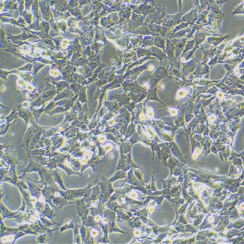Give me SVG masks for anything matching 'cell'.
Segmentation results:
<instances>
[{"instance_id": "cell-1", "label": "cell", "mask_w": 244, "mask_h": 244, "mask_svg": "<svg viewBox=\"0 0 244 244\" xmlns=\"http://www.w3.org/2000/svg\"><path fill=\"white\" fill-rule=\"evenodd\" d=\"M156 9L151 15V22L158 25H162L163 20L166 16V13L164 4L163 2L155 3Z\"/></svg>"}, {"instance_id": "cell-2", "label": "cell", "mask_w": 244, "mask_h": 244, "mask_svg": "<svg viewBox=\"0 0 244 244\" xmlns=\"http://www.w3.org/2000/svg\"><path fill=\"white\" fill-rule=\"evenodd\" d=\"M184 14H179L174 15H166L163 20L162 26L172 30L173 27L180 23V20Z\"/></svg>"}, {"instance_id": "cell-3", "label": "cell", "mask_w": 244, "mask_h": 244, "mask_svg": "<svg viewBox=\"0 0 244 244\" xmlns=\"http://www.w3.org/2000/svg\"><path fill=\"white\" fill-rule=\"evenodd\" d=\"M188 40L187 38H172L171 40V41L173 43V44L175 45V48L176 49L175 53L177 56L183 52L185 47L186 45L187 41Z\"/></svg>"}, {"instance_id": "cell-4", "label": "cell", "mask_w": 244, "mask_h": 244, "mask_svg": "<svg viewBox=\"0 0 244 244\" xmlns=\"http://www.w3.org/2000/svg\"><path fill=\"white\" fill-rule=\"evenodd\" d=\"M145 17L142 15L138 14L135 13L133 14L132 21V30L135 31L144 24V19Z\"/></svg>"}, {"instance_id": "cell-5", "label": "cell", "mask_w": 244, "mask_h": 244, "mask_svg": "<svg viewBox=\"0 0 244 244\" xmlns=\"http://www.w3.org/2000/svg\"><path fill=\"white\" fill-rule=\"evenodd\" d=\"M153 46L162 48L163 50V52L166 53V47H165V39L160 37L154 36Z\"/></svg>"}, {"instance_id": "cell-6", "label": "cell", "mask_w": 244, "mask_h": 244, "mask_svg": "<svg viewBox=\"0 0 244 244\" xmlns=\"http://www.w3.org/2000/svg\"><path fill=\"white\" fill-rule=\"evenodd\" d=\"M133 33L136 34L143 35L146 36L152 35L153 36H156L155 34L152 33L149 30L146 23H144L143 25L136 29Z\"/></svg>"}, {"instance_id": "cell-7", "label": "cell", "mask_w": 244, "mask_h": 244, "mask_svg": "<svg viewBox=\"0 0 244 244\" xmlns=\"http://www.w3.org/2000/svg\"><path fill=\"white\" fill-rule=\"evenodd\" d=\"M154 36H146L144 37L143 40L141 42L139 46L143 48L145 47L153 46Z\"/></svg>"}, {"instance_id": "cell-8", "label": "cell", "mask_w": 244, "mask_h": 244, "mask_svg": "<svg viewBox=\"0 0 244 244\" xmlns=\"http://www.w3.org/2000/svg\"><path fill=\"white\" fill-rule=\"evenodd\" d=\"M191 29L188 28L184 30H181L175 33L172 38H180L183 37L188 36L191 31Z\"/></svg>"}, {"instance_id": "cell-9", "label": "cell", "mask_w": 244, "mask_h": 244, "mask_svg": "<svg viewBox=\"0 0 244 244\" xmlns=\"http://www.w3.org/2000/svg\"><path fill=\"white\" fill-rule=\"evenodd\" d=\"M136 51L139 57L144 56L146 55H152V53L151 49L148 50L141 47H137L136 49Z\"/></svg>"}, {"instance_id": "cell-10", "label": "cell", "mask_w": 244, "mask_h": 244, "mask_svg": "<svg viewBox=\"0 0 244 244\" xmlns=\"http://www.w3.org/2000/svg\"><path fill=\"white\" fill-rule=\"evenodd\" d=\"M151 50H152V55L157 56L161 59L163 58L165 56V54L164 52L160 48L156 47L153 46L151 47Z\"/></svg>"}, {"instance_id": "cell-11", "label": "cell", "mask_w": 244, "mask_h": 244, "mask_svg": "<svg viewBox=\"0 0 244 244\" xmlns=\"http://www.w3.org/2000/svg\"><path fill=\"white\" fill-rule=\"evenodd\" d=\"M91 234L93 236L96 237L98 234V232L96 229H93L91 231Z\"/></svg>"}, {"instance_id": "cell-12", "label": "cell", "mask_w": 244, "mask_h": 244, "mask_svg": "<svg viewBox=\"0 0 244 244\" xmlns=\"http://www.w3.org/2000/svg\"><path fill=\"white\" fill-rule=\"evenodd\" d=\"M186 94V92L185 90H182L179 93V95L180 96V97H183L185 96Z\"/></svg>"}, {"instance_id": "cell-13", "label": "cell", "mask_w": 244, "mask_h": 244, "mask_svg": "<svg viewBox=\"0 0 244 244\" xmlns=\"http://www.w3.org/2000/svg\"><path fill=\"white\" fill-rule=\"evenodd\" d=\"M131 197L133 198H136L137 197V194L136 192H133L131 193L130 194Z\"/></svg>"}, {"instance_id": "cell-14", "label": "cell", "mask_w": 244, "mask_h": 244, "mask_svg": "<svg viewBox=\"0 0 244 244\" xmlns=\"http://www.w3.org/2000/svg\"><path fill=\"white\" fill-rule=\"evenodd\" d=\"M95 219L96 221H99L101 219V216L99 215H98L96 216Z\"/></svg>"}, {"instance_id": "cell-15", "label": "cell", "mask_w": 244, "mask_h": 244, "mask_svg": "<svg viewBox=\"0 0 244 244\" xmlns=\"http://www.w3.org/2000/svg\"><path fill=\"white\" fill-rule=\"evenodd\" d=\"M108 222V221L107 219H104L103 220V223L104 224H107Z\"/></svg>"}]
</instances>
